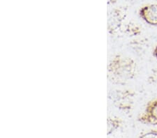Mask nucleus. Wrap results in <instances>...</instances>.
<instances>
[{"mask_svg": "<svg viewBox=\"0 0 157 138\" xmlns=\"http://www.w3.org/2000/svg\"><path fill=\"white\" fill-rule=\"evenodd\" d=\"M135 96L136 93L131 90H116L113 92L110 99L116 107L126 112L132 109Z\"/></svg>", "mask_w": 157, "mask_h": 138, "instance_id": "2", "label": "nucleus"}, {"mask_svg": "<svg viewBox=\"0 0 157 138\" xmlns=\"http://www.w3.org/2000/svg\"><path fill=\"white\" fill-rule=\"evenodd\" d=\"M137 64L131 57L117 54L108 65V77L113 83L124 84L135 77Z\"/></svg>", "mask_w": 157, "mask_h": 138, "instance_id": "1", "label": "nucleus"}, {"mask_svg": "<svg viewBox=\"0 0 157 138\" xmlns=\"http://www.w3.org/2000/svg\"><path fill=\"white\" fill-rule=\"evenodd\" d=\"M139 14L141 18L147 23L157 27V4L143 6L140 10Z\"/></svg>", "mask_w": 157, "mask_h": 138, "instance_id": "4", "label": "nucleus"}, {"mask_svg": "<svg viewBox=\"0 0 157 138\" xmlns=\"http://www.w3.org/2000/svg\"><path fill=\"white\" fill-rule=\"evenodd\" d=\"M152 53H153V56L157 59V45L155 47H154Z\"/></svg>", "mask_w": 157, "mask_h": 138, "instance_id": "6", "label": "nucleus"}, {"mask_svg": "<svg viewBox=\"0 0 157 138\" xmlns=\"http://www.w3.org/2000/svg\"><path fill=\"white\" fill-rule=\"evenodd\" d=\"M156 1H157V0H156Z\"/></svg>", "mask_w": 157, "mask_h": 138, "instance_id": "7", "label": "nucleus"}, {"mask_svg": "<svg viewBox=\"0 0 157 138\" xmlns=\"http://www.w3.org/2000/svg\"><path fill=\"white\" fill-rule=\"evenodd\" d=\"M138 121L143 124L157 125V98L147 102L145 109L138 115Z\"/></svg>", "mask_w": 157, "mask_h": 138, "instance_id": "3", "label": "nucleus"}, {"mask_svg": "<svg viewBox=\"0 0 157 138\" xmlns=\"http://www.w3.org/2000/svg\"><path fill=\"white\" fill-rule=\"evenodd\" d=\"M139 138H157V130H151L140 135Z\"/></svg>", "mask_w": 157, "mask_h": 138, "instance_id": "5", "label": "nucleus"}]
</instances>
